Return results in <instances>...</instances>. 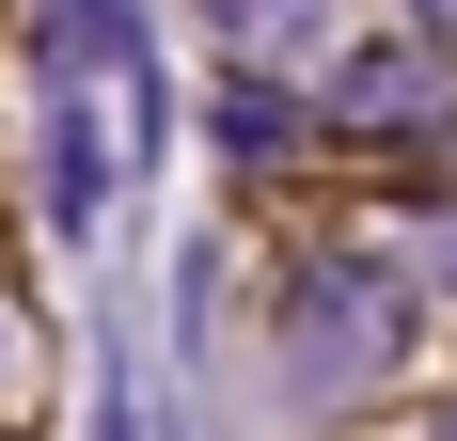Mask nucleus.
Wrapping results in <instances>:
<instances>
[{"label":"nucleus","instance_id":"obj_1","mask_svg":"<svg viewBox=\"0 0 457 441\" xmlns=\"http://www.w3.org/2000/svg\"><path fill=\"white\" fill-rule=\"evenodd\" d=\"M378 347H395V315H378V284H347V268H316V284L284 300V362H316V395H347Z\"/></svg>","mask_w":457,"mask_h":441},{"label":"nucleus","instance_id":"obj_2","mask_svg":"<svg viewBox=\"0 0 457 441\" xmlns=\"http://www.w3.org/2000/svg\"><path fill=\"white\" fill-rule=\"evenodd\" d=\"M331 111H347V127H411V111H442V63H426V32H411V47H363V63L331 79Z\"/></svg>","mask_w":457,"mask_h":441},{"label":"nucleus","instance_id":"obj_3","mask_svg":"<svg viewBox=\"0 0 457 441\" xmlns=\"http://www.w3.org/2000/svg\"><path fill=\"white\" fill-rule=\"evenodd\" d=\"M95 189H111V174H95V111L47 79V220H63V237H95Z\"/></svg>","mask_w":457,"mask_h":441},{"label":"nucleus","instance_id":"obj_4","mask_svg":"<svg viewBox=\"0 0 457 441\" xmlns=\"http://www.w3.org/2000/svg\"><path fill=\"white\" fill-rule=\"evenodd\" d=\"M237 32H253V47H284V32L316 47V0H237Z\"/></svg>","mask_w":457,"mask_h":441},{"label":"nucleus","instance_id":"obj_5","mask_svg":"<svg viewBox=\"0 0 457 441\" xmlns=\"http://www.w3.org/2000/svg\"><path fill=\"white\" fill-rule=\"evenodd\" d=\"M95 441H142V410H127V379H111V395H95Z\"/></svg>","mask_w":457,"mask_h":441},{"label":"nucleus","instance_id":"obj_6","mask_svg":"<svg viewBox=\"0 0 457 441\" xmlns=\"http://www.w3.org/2000/svg\"><path fill=\"white\" fill-rule=\"evenodd\" d=\"M0 362H16V331H0Z\"/></svg>","mask_w":457,"mask_h":441},{"label":"nucleus","instance_id":"obj_7","mask_svg":"<svg viewBox=\"0 0 457 441\" xmlns=\"http://www.w3.org/2000/svg\"><path fill=\"white\" fill-rule=\"evenodd\" d=\"M426 16H457V0H426Z\"/></svg>","mask_w":457,"mask_h":441}]
</instances>
